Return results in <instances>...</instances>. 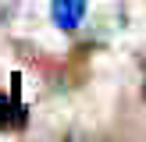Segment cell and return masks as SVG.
Returning <instances> with one entry per match:
<instances>
[{
	"instance_id": "1",
	"label": "cell",
	"mask_w": 146,
	"mask_h": 142,
	"mask_svg": "<svg viewBox=\"0 0 146 142\" xmlns=\"http://www.w3.org/2000/svg\"><path fill=\"white\" fill-rule=\"evenodd\" d=\"M50 18L61 32H75L86 21V0H54L50 4Z\"/></svg>"
},
{
	"instance_id": "2",
	"label": "cell",
	"mask_w": 146,
	"mask_h": 142,
	"mask_svg": "<svg viewBox=\"0 0 146 142\" xmlns=\"http://www.w3.org/2000/svg\"><path fill=\"white\" fill-rule=\"evenodd\" d=\"M14 14H18V0H0V25H7Z\"/></svg>"
}]
</instances>
